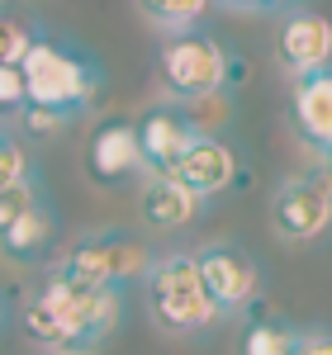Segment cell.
<instances>
[{
  "label": "cell",
  "instance_id": "6da1fadb",
  "mask_svg": "<svg viewBox=\"0 0 332 355\" xmlns=\"http://www.w3.org/2000/svg\"><path fill=\"white\" fill-rule=\"evenodd\" d=\"M142 303H147L152 327L171 331V336L204 331L209 322L223 318L219 308L209 303L204 284H199V270H194L190 251H171L162 261H147V270H142Z\"/></svg>",
  "mask_w": 332,
  "mask_h": 355
},
{
  "label": "cell",
  "instance_id": "7a4b0ae2",
  "mask_svg": "<svg viewBox=\"0 0 332 355\" xmlns=\"http://www.w3.org/2000/svg\"><path fill=\"white\" fill-rule=\"evenodd\" d=\"M24 105H48V110H67L76 119V110H85L100 90V67L76 57L72 48H62L57 38L33 33L24 62Z\"/></svg>",
  "mask_w": 332,
  "mask_h": 355
},
{
  "label": "cell",
  "instance_id": "3957f363",
  "mask_svg": "<svg viewBox=\"0 0 332 355\" xmlns=\"http://www.w3.org/2000/svg\"><path fill=\"white\" fill-rule=\"evenodd\" d=\"M147 261L152 256L133 232H90L57 256L53 275H62L76 289H124V284L142 279Z\"/></svg>",
  "mask_w": 332,
  "mask_h": 355
},
{
  "label": "cell",
  "instance_id": "277c9868",
  "mask_svg": "<svg viewBox=\"0 0 332 355\" xmlns=\"http://www.w3.org/2000/svg\"><path fill=\"white\" fill-rule=\"evenodd\" d=\"M157 71H162L166 95L181 105V100H194V95H204V90H223L228 53H223L219 38L194 33V28H181V33H166L162 53H157Z\"/></svg>",
  "mask_w": 332,
  "mask_h": 355
},
{
  "label": "cell",
  "instance_id": "5b68a950",
  "mask_svg": "<svg viewBox=\"0 0 332 355\" xmlns=\"http://www.w3.org/2000/svg\"><path fill=\"white\" fill-rule=\"evenodd\" d=\"M190 256H194V270H199V284H204V294H209V303L219 313H238V308L256 303V294H261V266L251 261L247 251L214 242V246L190 251Z\"/></svg>",
  "mask_w": 332,
  "mask_h": 355
},
{
  "label": "cell",
  "instance_id": "8992f818",
  "mask_svg": "<svg viewBox=\"0 0 332 355\" xmlns=\"http://www.w3.org/2000/svg\"><path fill=\"white\" fill-rule=\"evenodd\" d=\"M332 223V194L328 175H304V180H285L271 194V227L285 242H318Z\"/></svg>",
  "mask_w": 332,
  "mask_h": 355
},
{
  "label": "cell",
  "instance_id": "52a82bcc",
  "mask_svg": "<svg viewBox=\"0 0 332 355\" xmlns=\"http://www.w3.org/2000/svg\"><path fill=\"white\" fill-rule=\"evenodd\" d=\"M119 313H124L119 289H76L62 308V341L53 355H95L119 327Z\"/></svg>",
  "mask_w": 332,
  "mask_h": 355
},
{
  "label": "cell",
  "instance_id": "ba28073f",
  "mask_svg": "<svg viewBox=\"0 0 332 355\" xmlns=\"http://www.w3.org/2000/svg\"><path fill=\"white\" fill-rule=\"evenodd\" d=\"M85 175L105 190H119V185L142 175L133 119H105L100 128H90V137H85Z\"/></svg>",
  "mask_w": 332,
  "mask_h": 355
},
{
  "label": "cell",
  "instance_id": "9c48e42d",
  "mask_svg": "<svg viewBox=\"0 0 332 355\" xmlns=\"http://www.w3.org/2000/svg\"><path fill=\"white\" fill-rule=\"evenodd\" d=\"M171 180H181L190 194L214 199V194L238 185V152L223 137H190V147L176 157V166L166 171Z\"/></svg>",
  "mask_w": 332,
  "mask_h": 355
},
{
  "label": "cell",
  "instance_id": "30bf717a",
  "mask_svg": "<svg viewBox=\"0 0 332 355\" xmlns=\"http://www.w3.org/2000/svg\"><path fill=\"white\" fill-rule=\"evenodd\" d=\"M133 137H138V157H142V171L147 175H166L176 157L190 147V128H185V119L176 105H152V110H142V119L133 123Z\"/></svg>",
  "mask_w": 332,
  "mask_h": 355
},
{
  "label": "cell",
  "instance_id": "8fae6325",
  "mask_svg": "<svg viewBox=\"0 0 332 355\" xmlns=\"http://www.w3.org/2000/svg\"><path fill=\"white\" fill-rule=\"evenodd\" d=\"M290 114H294V128L304 133L308 147H318V152L328 157V152H332V71H328V67L294 76Z\"/></svg>",
  "mask_w": 332,
  "mask_h": 355
},
{
  "label": "cell",
  "instance_id": "7c38bea8",
  "mask_svg": "<svg viewBox=\"0 0 332 355\" xmlns=\"http://www.w3.org/2000/svg\"><path fill=\"white\" fill-rule=\"evenodd\" d=\"M204 209V199L190 194L181 180L171 175H142V190H138V218L152 227V232H181L190 227Z\"/></svg>",
  "mask_w": 332,
  "mask_h": 355
},
{
  "label": "cell",
  "instance_id": "4fadbf2b",
  "mask_svg": "<svg viewBox=\"0 0 332 355\" xmlns=\"http://www.w3.org/2000/svg\"><path fill=\"white\" fill-rule=\"evenodd\" d=\"M276 57L285 71L304 76V71H318L328 67L332 57V24L323 15H290L276 33Z\"/></svg>",
  "mask_w": 332,
  "mask_h": 355
},
{
  "label": "cell",
  "instance_id": "5bb4252c",
  "mask_svg": "<svg viewBox=\"0 0 332 355\" xmlns=\"http://www.w3.org/2000/svg\"><path fill=\"white\" fill-rule=\"evenodd\" d=\"M53 246H57V214L48 209V199L28 204L15 223L0 227V256L15 266H38Z\"/></svg>",
  "mask_w": 332,
  "mask_h": 355
},
{
  "label": "cell",
  "instance_id": "9a60e30c",
  "mask_svg": "<svg viewBox=\"0 0 332 355\" xmlns=\"http://www.w3.org/2000/svg\"><path fill=\"white\" fill-rule=\"evenodd\" d=\"M299 331L285 318H251L238 336V355H294Z\"/></svg>",
  "mask_w": 332,
  "mask_h": 355
},
{
  "label": "cell",
  "instance_id": "2e32d148",
  "mask_svg": "<svg viewBox=\"0 0 332 355\" xmlns=\"http://www.w3.org/2000/svg\"><path fill=\"white\" fill-rule=\"evenodd\" d=\"M181 119H185V128L194 137H219V128L233 123V100H228V90H204V95H194V100H181L176 105Z\"/></svg>",
  "mask_w": 332,
  "mask_h": 355
},
{
  "label": "cell",
  "instance_id": "e0dca14e",
  "mask_svg": "<svg viewBox=\"0 0 332 355\" xmlns=\"http://www.w3.org/2000/svg\"><path fill=\"white\" fill-rule=\"evenodd\" d=\"M138 10L166 33H181V28H194V19L209 10V0H138Z\"/></svg>",
  "mask_w": 332,
  "mask_h": 355
},
{
  "label": "cell",
  "instance_id": "ac0fdd59",
  "mask_svg": "<svg viewBox=\"0 0 332 355\" xmlns=\"http://www.w3.org/2000/svg\"><path fill=\"white\" fill-rule=\"evenodd\" d=\"M28 43H33V28H28L19 15L0 10V67H19L24 53H28Z\"/></svg>",
  "mask_w": 332,
  "mask_h": 355
},
{
  "label": "cell",
  "instance_id": "d6986e66",
  "mask_svg": "<svg viewBox=\"0 0 332 355\" xmlns=\"http://www.w3.org/2000/svg\"><path fill=\"white\" fill-rule=\"evenodd\" d=\"M24 180H33L28 152L19 147V137L0 133V185H24Z\"/></svg>",
  "mask_w": 332,
  "mask_h": 355
},
{
  "label": "cell",
  "instance_id": "ffe728a7",
  "mask_svg": "<svg viewBox=\"0 0 332 355\" xmlns=\"http://www.w3.org/2000/svg\"><path fill=\"white\" fill-rule=\"evenodd\" d=\"M38 199H43L38 175H33V180H24V185H0V227H5V223H15L28 204H38Z\"/></svg>",
  "mask_w": 332,
  "mask_h": 355
},
{
  "label": "cell",
  "instance_id": "44dd1931",
  "mask_svg": "<svg viewBox=\"0 0 332 355\" xmlns=\"http://www.w3.org/2000/svg\"><path fill=\"white\" fill-rule=\"evenodd\" d=\"M19 119H24L28 133H38V137L62 133V128L72 123V114H67V110H48V105H24V110H19Z\"/></svg>",
  "mask_w": 332,
  "mask_h": 355
},
{
  "label": "cell",
  "instance_id": "7402d4cb",
  "mask_svg": "<svg viewBox=\"0 0 332 355\" xmlns=\"http://www.w3.org/2000/svg\"><path fill=\"white\" fill-rule=\"evenodd\" d=\"M24 110V71L19 67H0V114Z\"/></svg>",
  "mask_w": 332,
  "mask_h": 355
},
{
  "label": "cell",
  "instance_id": "603a6c76",
  "mask_svg": "<svg viewBox=\"0 0 332 355\" xmlns=\"http://www.w3.org/2000/svg\"><path fill=\"white\" fill-rule=\"evenodd\" d=\"M294 355H332V336L328 331H299Z\"/></svg>",
  "mask_w": 332,
  "mask_h": 355
},
{
  "label": "cell",
  "instance_id": "cb8c5ba5",
  "mask_svg": "<svg viewBox=\"0 0 332 355\" xmlns=\"http://www.w3.org/2000/svg\"><path fill=\"white\" fill-rule=\"evenodd\" d=\"M223 5H233V10H276L285 0H223Z\"/></svg>",
  "mask_w": 332,
  "mask_h": 355
}]
</instances>
